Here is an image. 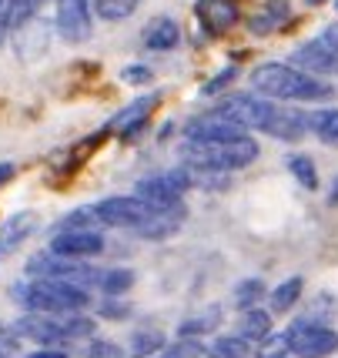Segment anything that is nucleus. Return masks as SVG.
<instances>
[{"label":"nucleus","mask_w":338,"mask_h":358,"mask_svg":"<svg viewBox=\"0 0 338 358\" xmlns=\"http://www.w3.org/2000/svg\"><path fill=\"white\" fill-rule=\"evenodd\" d=\"M215 117H225V121H234L241 127H255V131H265L278 141H298L308 131V117L298 114V110L278 108L272 97H251V94H234L225 104H218L211 110Z\"/></svg>","instance_id":"f257e3e1"},{"label":"nucleus","mask_w":338,"mask_h":358,"mask_svg":"<svg viewBox=\"0 0 338 358\" xmlns=\"http://www.w3.org/2000/svg\"><path fill=\"white\" fill-rule=\"evenodd\" d=\"M251 87L262 97L275 101H328L332 87L308 71H298L295 64H262L251 71Z\"/></svg>","instance_id":"f03ea898"},{"label":"nucleus","mask_w":338,"mask_h":358,"mask_svg":"<svg viewBox=\"0 0 338 358\" xmlns=\"http://www.w3.org/2000/svg\"><path fill=\"white\" fill-rule=\"evenodd\" d=\"M14 298L20 305H27L31 312L44 315H74L87 305V292L80 285L57 278H37L34 285H14Z\"/></svg>","instance_id":"7ed1b4c3"},{"label":"nucleus","mask_w":338,"mask_h":358,"mask_svg":"<svg viewBox=\"0 0 338 358\" xmlns=\"http://www.w3.org/2000/svg\"><path fill=\"white\" fill-rule=\"evenodd\" d=\"M188 168L195 171H238L248 168L258 157V144L251 138H238L228 144H201V141H188L181 148Z\"/></svg>","instance_id":"20e7f679"},{"label":"nucleus","mask_w":338,"mask_h":358,"mask_svg":"<svg viewBox=\"0 0 338 358\" xmlns=\"http://www.w3.org/2000/svg\"><path fill=\"white\" fill-rule=\"evenodd\" d=\"M27 275H31V278L71 281V285H80V288L101 285V278H104L97 268L84 265L80 258H67V255H57V251H50V255H34L31 262H27Z\"/></svg>","instance_id":"39448f33"},{"label":"nucleus","mask_w":338,"mask_h":358,"mask_svg":"<svg viewBox=\"0 0 338 358\" xmlns=\"http://www.w3.org/2000/svg\"><path fill=\"white\" fill-rule=\"evenodd\" d=\"M191 187V174L188 168H174V171H164L157 178H141L138 181V194L141 201H148L154 211H168V208H178V198L181 191Z\"/></svg>","instance_id":"423d86ee"},{"label":"nucleus","mask_w":338,"mask_h":358,"mask_svg":"<svg viewBox=\"0 0 338 358\" xmlns=\"http://www.w3.org/2000/svg\"><path fill=\"white\" fill-rule=\"evenodd\" d=\"M288 348L298 358H328L338 352V331L318 322H298L288 331Z\"/></svg>","instance_id":"0eeeda50"},{"label":"nucleus","mask_w":338,"mask_h":358,"mask_svg":"<svg viewBox=\"0 0 338 358\" xmlns=\"http://www.w3.org/2000/svg\"><path fill=\"white\" fill-rule=\"evenodd\" d=\"M91 215L111 228H141L154 215V208L134 194V198H104L91 208Z\"/></svg>","instance_id":"6e6552de"},{"label":"nucleus","mask_w":338,"mask_h":358,"mask_svg":"<svg viewBox=\"0 0 338 358\" xmlns=\"http://www.w3.org/2000/svg\"><path fill=\"white\" fill-rule=\"evenodd\" d=\"M14 335L17 338L41 342V345L67 342V322H64V318H54V315H44V312H31V315H24V318H17Z\"/></svg>","instance_id":"1a4fd4ad"},{"label":"nucleus","mask_w":338,"mask_h":358,"mask_svg":"<svg viewBox=\"0 0 338 358\" xmlns=\"http://www.w3.org/2000/svg\"><path fill=\"white\" fill-rule=\"evenodd\" d=\"M91 0H57V31L64 41H87L91 37Z\"/></svg>","instance_id":"9d476101"},{"label":"nucleus","mask_w":338,"mask_h":358,"mask_svg":"<svg viewBox=\"0 0 338 358\" xmlns=\"http://www.w3.org/2000/svg\"><path fill=\"white\" fill-rule=\"evenodd\" d=\"M292 64L298 71H308V74H338V50L328 47L325 41H308L292 54Z\"/></svg>","instance_id":"9b49d317"},{"label":"nucleus","mask_w":338,"mask_h":358,"mask_svg":"<svg viewBox=\"0 0 338 358\" xmlns=\"http://www.w3.org/2000/svg\"><path fill=\"white\" fill-rule=\"evenodd\" d=\"M188 141H201V144H228V141H238V138H248L245 127L234 124V121H225V117H204V121H195L188 124Z\"/></svg>","instance_id":"f8f14e48"},{"label":"nucleus","mask_w":338,"mask_h":358,"mask_svg":"<svg viewBox=\"0 0 338 358\" xmlns=\"http://www.w3.org/2000/svg\"><path fill=\"white\" fill-rule=\"evenodd\" d=\"M101 248H104V238L97 231H87V228L61 231L54 241H50V251L67 255V258H87V255H97Z\"/></svg>","instance_id":"ddd939ff"},{"label":"nucleus","mask_w":338,"mask_h":358,"mask_svg":"<svg viewBox=\"0 0 338 358\" xmlns=\"http://www.w3.org/2000/svg\"><path fill=\"white\" fill-rule=\"evenodd\" d=\"M198 20L208 34H225L238 20V3L234 0H198Z\"/></svg>","instance_id":"4468645a"},{"label":"nucleus","mask_w":338,"mask_h":358,"mask_svg":"<svg viewBox=\"0 0 338 358\" xmlns=\"http://www.w3.org/2000/svg\"><path fill=\"white\" fill-rule=\"evenodd\" d=\"M34 228H37V215L34 211H20L14 218H7L0 224V255L17 251L34 234Z\"/></svg>","instance_id":"2eb2a0df"},{"label":"nucleus","mask_w":338,"mask_h":358,"mask_svg":"<svg viewBox=\"0 0 338 358\" xmlns=\"http://www.w3.org/2000/svg\"><path fill=\"white\" fill-rule=\"evenodd\" d=\"M154 108H157V97H138L131 108H124L121 114L111 121V127H114V131H121L124 138H131V134H134V131L148 121V114H151Z\"/></svg>","instance_id":"dca6fc26"},{"label":"nucleus","mask_w":338,"mask_h":358,"mask_svg":"<svg viewBox=\"0 0 338 358\" xmlns=\"http://www.w3.org/2000/svg\"><path fill=\"white\" fill-rule=\"evenodd\" d=\"M178 41H181V31L171 17H154L144 27V47H151V50H171V47H178Z\"/></svg>","instance_id":"f3484780"},{"label":"nucleus","mask_w":338,"mask_h":358,"mask_svg":"<svg viewBox=\"0 0 338 358\" xmlns=\"http://www.w3.org/2000/svg\"><path fill=\"white\" fill-rule=\"evenodd\" d=\"M285 17H288V0H272L265 10H258V14L248 20V31L251 34H272L278 27V24H285Z\"/></svg>","instance_id":"a211bd4d"},{"label":"nucleus","mask_w":338,"mask_h":358,"mask_svg":"<svg viewBox=\"0 0 338 358\" xmlns=\"http://www.w3.org/2000/svg\"><path fill=\"white\" fill-rule=\"evenodd\" d=\"M181 218H185V211L181 208H168V211H154L151 218L141 224L138 231L144 234V238H168L178 224H181Z\"/></svg>","instance_id":"6ab92c4d"},{"label":"nucleus","mask_w":338,"mask_h":358,"mask_svg":"<svg viewBox=\"0 0 338 358\" xmlns=\"http://www.w3.org/2000/svg\"><path fill=\"white\" fill-rule=\"evenodd\" d=\"M238 335L248 338V342H265V338L272 335V315L262 312L258 305H255V308H245V318H241Z\"/></svg>","instance_id":"aec40b11"},{"label":"nucleus","mask_w":338,"mask_h":358,"mask_svg":"<svg viewBox=\"0 0 338 358\" xmlns=\"http://www.w3.org/2000/svg\"><path fill=\"white\" fill-rule=\"evenodd\" d=\"M208 358H248V338H234V335H221L211 345H204Z\"/></svg>","instance_id":"412c9836"},{"label":"nucleus","mask_w":338,"mask_h":358,"mask_svg":"<svg viewBox=\"0 0 338 358\" xmlns=\"http://www.w3.org/2000/svg\"><path fill=\"white\" fill-rule=\"evenodd\" d=\"M308 131H315L325 144H338V110H318V114H308Z\"/></svg>","instance_id":"4be33fe9"},{"label":"nucleus","mask_w":338,"mask_h":358,"mask_svg":"<svg viewBox=\"0 0 338 358\" xmlns=\"http://www.w3.org/2000/svg\"><path fill=\"white\" fill-rule=\"evenodd\" d=\"M134 7H138V0H91L94 17H101V20H124L134 14Z\"/></svg>","instance_id":"5701e85b"},{"label":"nucleus","mask_w":338,"mask_h":358,"mask_svg":"<svg viewBox=\"0 0 338 358\" xmlns=\"http://www.w3.org/2000/svg\"><path fill=\"white\" fill-rule=\"evenodd\" d=\"M218 322H221V308H218V305H211V308H208L204 315L181 322V325H178V335H181V338H191V335H204V331L218 328Z\"/></svg>","instance_id":"b1692460"},{"label":"nucleus","mask_w":338,"mask_h":358,"mask_svg":"<svg viewBox=\"0 0 338 358\" xmlns=\"http://www.w3.org/2000/svg\"><path fill=\"white\" fill-rule=\"evenodd\" d=\"M302 285H305L302 278L281 281V285L275 288V295H272V308H275V312H288L295 301H298V295H302Z\"/></svg>","instance_id":"393cba45"},{"label":"nucleus","mask_w":338,"mask_h":358,"mask_svg":"<svg viewBox=\"0 0 338 358\" xmlns=\"http://www.w3.org/2000/svg\"><path fill=\"white\" fill-rule=\"evenodd\" d=\"M288 171L298 178V185L302 187H315L318 185V171H315V161L305 155H292L288 157Z\"/></svg>","instance_id":"a878e982"},{"label":"nucleus","mask_w":338,"mask_h":358,"mask_svg":"<svg viewBox=\"0 0 338 358\" xmlns=\"http://www.w3.org/2000/svg\"><path fill=\"white\" fill-rule=\"evenodd\" d=\"M41 7V0H7V31L10 27H24Z\"/></svg>","instance_id":"bb28decb"},{"label":"nucleus","mask_w":338,"mask_h":358,"mask_svg":"<svg viewBox=\"0 0 338 358\" xmlns=\"http://www.w3.org/2000/svg\"><path fill=\"white\" fill-rule=\"evenodd\" d=\"M157 348H164V335L161 331H138V335H131V355L134 358L154 355Z\"/></svg>","instance_id":"cd10ccee"},{"label":"nucleus","mask_w":338,"mask_h":358,"mask_svg":"<svg viewBox=\"0 0 338 358\" xmlns=\"http://www.w3.org/2000/svg\"><path fill=\"white\" fill-rule=\"evenodd\" d=\"M262 295H265V281L248 278L234 288V305H238V308H255V305L262 301Z\"/></svg>","instance_id":"c85d7f7f"},{"label":"nucleus","mask_w":338,"mask_h":358,"mask_svg":"<svg viewBox=\"0 0 338 358\" xmlns=\"http://www.w3.org/2000/svg\"><path fill=\"white\" fill-rule=\"evenodd\" d=\"M134 285V271H127V268H118V271H104V278H101V292L104 295H121Z\"/></svg>","instance_id":"c756f323"},{"label":"nucleus","mask_w":338,"mask_h":358,"mask_svg":"<svg viewBox=\"0 0 338 358\" xmlns=\"http://www.w3.org/2000/svg\"><path fill=\"white\" fill-rule=\"evenodd\" d=\"M234 74H238L234 67H228V71H221L218 78H211L208 84H204V87H201V94H204V97H211V94H218L221 87H225V84H231V80H234Z\"/></svg>","instance_id":"7c9ffc66"},{"label":"nucleus","mask_w":338,"mask_h":358,"mask_svg":"<svg viewBox=\"0 0 338 358\" xmlns=\"http://www.w3.org/2000/svg\"><path fill=\"white\" fill-rule=\"evenodd\" d=\"M87 358H121V348L111 342H94L87 348Z\"/></svg>","instance_id":"2f4dec72"},{"label":"nucleus","mask_w":338,"mask_h":358,"mask_svg":"<svg viewBox=\"0 0 338 358\" xmlns=\"http://www.w3.org/2000/svg\"><path fill=\"white\" fill-rule=\"evenodd\" d=\"M121 78L131 80V84H144V80H151V74H148V67H127Z\"/></svg>","instance_id":"473e14b6"},{"label":"nucleus","mask_w":338,"mask_h":358,"mask_svg":"<svg viewBox=\"0 0 338 358\" xmlns=\"http://www.w3.org/2000/svg\"><path fill=\"white\" fill-rule=\"evenodd\" d=\"M322 41H325L328 47H335V50H338V24H332V27H325Z\"/></svg>","instance_id":"72a5a7b5"},{"label":"nucleus","mask_w":338,"mask_h":358,"mask_svg":"<svg viewBox=\"0 0 338 358\" xmlns=\"http://www.w3.org/2000/svg\"><path fill=\"white\" fill-rule=\"evenodd\" d=\"M27 358H67L64 352H57V348H41V352H31Z\"/></svg>","instance_id":"f704fd0d"},{"label":"nucleus","mask_w":338,"mask_h":358,"mask_svg":"<svg viewBox=\"0 0 338 358\" xmlns=\"http://www.w3.org/2000/svg\"><path fill=\"white\" fill-rule=\"evenodd\" d=\"M10 348H14V338H10V335H7V331H3V328H0V358L7 355V352H10Z\"/></svg>","instance_id":"c9c22d12"},{"label":"nucleus","mask_w":338,"mask_h":358,"mask_svg":"<svg viewBox=\"0 0 338 358\" xmlns=\"http://www.w3.org/2000/svg\"><path fill=\"white\" fill-rule=\"evenodd\" d=\"M124 312H127V308H121V305H108V308H104V315H108V318H121Z\"/></svg>","instance_id":"e433bc0d"},{"label":"nucleus","mask_w":338,"mask_h":358,"mask_svg":"<svg viewBox=\"0 0 338 358\" xmlns=\"http://www.w3.org/2000/svg\"><path fill=\"white\" fill-rule=\"evenodd\" d=\"M10 174H14V164H0V185L10 181Z\"/></svg>","instance_id":"4c0bfd02"},{"label":"nucleus","mask_w":338,"mask_h":358,"mask_svg":"<svg viewBox=\"0 0 338 358\" xmlns=\"http://www.w3.org/2000/svg\"><path fill=\"white\" fill-rule=\"evenodd\" d=\"M332 204H338V181H335V191H332Z\"/></svg>","instance_id":"58836bf2"},{"label":"nucleus","mask_w":338,"mask_h":358,"mask_svg":"<svg viewBox=\"0 0 338 358\" xmlns=\"http://www.w3.org/2000/svg\"><path fill=\"white\" fill-rule=\"evenodd\" d=\"M308 3H325V0H308Z\"/></svg>","instance_id":"ea45409f"},{"label":"nucleus","mask_w":338,"mask_h":358,"mask_svg":"<svg viewBox=\"0 0 338 358\" xmlns=\"http://www.w3.org/2000/svg\"><path fill=\"white\" fill-rule=\"evenodd\" d=\"M41 3H44V0H41Z\"/></svg>","instance_id":"a19ab883"}]
</instances>
